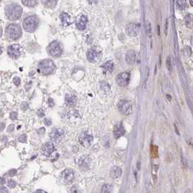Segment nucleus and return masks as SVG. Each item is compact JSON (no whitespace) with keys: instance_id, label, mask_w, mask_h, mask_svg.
I'll use <instances>...</instances> for the list:
<instances>
[{"instance_id":"1","label":"nucleus","mask_w":193,"mask_h":193,"mask_svg":"<svg viewBox=\"0 0 193 193\" xmlns=\"http://www.w3.org/2000/svg\"><path fill=\"white\" fill-rule=\"evenodd\" d=\"M22 7L18 4H10L5 8V15L10 21H16L22 15Z\"/></svg>"},{"instance_id":"2","label":"nucleus","mask_w":193,"mask_h":193,"mask_svg":"<svg viewBox=\"0 0 193 193\" xmlns=\"http://www.w3.org/2000/svg\"><path fill=\"white\" fill-rule=\"evenodd\" d=\"M55 70V65L52 60H44L38 64V72L44 75L52 74Z\"/></svg>"},{"instance_id":"3","label":"nucleus","mask_w":193,"mask_h":193,"mask_svg":"<svg viewBox=\"0 0 193 193\" xmlns=\"http://www.w3.org/2000/svg\"><path fill=\"white\" fill-rule=\"evenodd\" d=\"M38 26V19L37 18V17L34 15L29 16V17L26 18L23 23L24 30L27 32H30V33L35 31Z\"/></svg>"},{"instance_id":"4","label":"nucleus","mask_w":193,"mask_h":193,"mask_svg":"<svg viewBox=\"0 0 193 193\" xmlns=\"http://www.w3.org/2000/svg\"><path fill=\"white\" fill-rule=\"evenodd\" d=\"M21 34H22V31L18 24H10L7 27L6 35L10 39H18L21 36Z\"/></svg>"},{"instance_id":"5","label":"nucleus","mask_w":193,"mask_h":193,"mask_svg":"<svg viewBox=\"0 0 193 193\" xmlns=\"http://www.w3.org/2000/svg\"><path fill=\"white\" fill-rule=\"evenodd\" d=\"M46 50H47V52L54 58L60 57L62 53V46L58 41H53L52 42H51L48 45Z\"/></svg>"},{"instance_id":"6","label":"nucleus","mask_w":193,"mask_h":193,"mask_svg":"<svg viewBox=\"0 0 193 193\" xmlns=\"http://www.w3.org/2000/svg\"><path fill=\"white\" fill-rule=\"evenodd\" d=\"M86 57H87V60L90 62H93V63L98 62L102 57V52L99 49L92 47L87 51Z\"/></svg>"},{"instance_id":"7","label":"nucleus","mask_w":193,"mask_h":193,"mask_svg":"<svg viewBox=\"0 0 193 193\" xmlns=\"http://www.w3.org/2000/svg\"><path fill=\"white\" fill-rule=\"evenodd\" d=\"M118 109L124 115H129L132 113V104L128 100H121L118 103Z\"/></svg>"},{"instance_id":"8","label":"nucleus","mask_w":193,"mask_h":193,"mask_svg":"<svg viewBox=\"0 0 193 193\" xmlns=\"http://www.w3.org/2000/svg\"><path fill=\"white\" fill-rule=\"evenodd\" d=\"M60 180L62 183L65 184H69L74 181L75 178V174L73 170L70 169H66L64 170L60 174Z\"/></svg>"},{"instance_id":"9","label":"nucleus","mask_w":193,"mask_h":193,"mask_svg":"<svg viewBox=\"0 0 193 193\" xmlns=\"http://www.w3.org/2000/svg\"><path fill=\"white\" fill-rule=\"evenodd\" d=\"M131 74L129 72H123L116 77V82L120 86H126L130 82Z\"/></svg>"},{"instance_id":"10","label":"nucleus","mask_w":193,"mask_h":193,"mask_svg":"<svg viewBox=\"0 0 193 193\" xmlns=\"http://www.w3.org/2000/svg\"><path fill=\"white\" fill-rule=\"evenodd\" d=\"M140 31V25L137 23H131L126 26V34L130 36H137Z\"/></svg>"},{"instance_id":"11","label":"nucleus","mask_w":193,"mask_h":193,"mask_svg":"<svg viewBox=\"0 0 193 193\" xmlns=\"http://www.w3.org/2000/svg\"><path fill=\"white\" fill-rule=\"evenodd\" d=\"M8 54L13 58H18L22 53V46L17 44L10 45L7 49Z\"/></svg>"},{"instance_id":"12","label":"nucleus","mask_w":193,"mask_h":193,"mask_svg":"<svg viewBox=\"0 0 193 193\" xmlns=\"http://www.w3.org/2000/svg\"><path fill=\"white\" fill-rule=\"evenodd\" d=\"M78 140L82 146L85 147H89L92 143L93 137L91 134H88L87 132H84L80 135Z\"/></svg>"},{"instance_id":"13","label":"nucleus","mask_w":193,"mask_h":193,"mask_svg":"<svg viewBox=\"0 0 193 193\" xmlns=\"http://www.w3.org/2000/svg\"><path fill=\"white\" fill-rule=\"evenodd\" d=\"M65 132L61 129H54L50 134V139L52 141L56 142H59L64 138Z\"/></svg>"},{"instance_id":"14","label":"nucleus","mask_w":193,"mask_h":193,"mask_svg":"<svg viewBox=\"0 0 193 193\" xmlns=\"http://www.w3.org/2000/svg\"><path fill=\"white\" fill-rule=\"evenodd\" d=\"M88 23V18L85 15H81L77 17L76 21V25L78 30L84 31L86 29Z\"/></svg>"},{"instance_id":"15","label":"nucleus","mask_w":193,"mask_h":193,"mask_svg":"<svg viewBox=\"0 0 193 193\" xmlns=\"http://www.w3.org/2000/svg\"><path fill=\"white\" fill-rule=\"evenodd\" d=\"M42 151L45 156L50 157L54 151V146L52 142H46L44 144L42 147Z\"/></svg>"},{"instance_id":"16","label":"nucleus","mask_w":193,"mask_h":193,"mask_svg":"<svg viewBox=\"0 0 193 193\" xmlns=\"http://www.w3.org/2000/svg\"><path fill=\"white\" fill-rule=\"evenodd\" d=\"M113 134L116 139H118V138L122 137V136L125 134V129L124 127H123L121 122L117 123V124L115 125V127H114Z\"/></svg>"},{"instance_id":"17","label":"nucleus","mask_w":193,"mask_h":193,"mask_svg":"<svg viewBox=\"0 0 193 193\" xmlns=\"http://www.w3.org/2000/svg\"><path fill=\"white\" fill-rule=\"evenodd\" d=\"M137 54L136 52L134 50H129L126 54V62L129 65H133L136 62Z\"/></svg>"},{"instance_id":"18","label":"nucleus","mask_w":193,"mask_h":193,"mask_svg":"<svg viewBox=\"0 0 193 193\" xmlns=\"http://www.w3.org/2000/svg\"><path fill=\"white\" fill-rule=\"evenodd\" d=\"M60 18L61 23L63 26H68L72 23L71 17L68 13H62L60 15Z\"/></svg>"},{"instance_id":"19","label":"nucleus","mask_w":193,"mask_h":193,"mask_svg":"<svg viewBox=\"0 0 193 193\" xmlns=\"http://www.w3.org/2000/svg\"><path fill=\"white\" fill-rule=\"evenodd\" d=\"M122 174V170L120 167L118 166H114L111 168L110 172V177L113 178V179H117V178H119Z\"/></svg>"},{"instance_id":"20","label":"nucleus","mask_w":193,"mask_h":193,"mask_svg":"<svg viewBox=\"0 0 193 193\" xmlns=\"http://www.w3.org/2000/svg\"><path fill=\"white\" fill-rule=\"evenodd\" d=\"M77 98L74 94H67L66 96V102L67 103L68 105L69 106H74L76 103Z\"/></svg>"},{"instance_id":"21","label":"nucleus","mask_w":193,"mask_h":193,"mask_svg":"<svg viewBox=\"0 0 193 193\" xmlns=\"http://www.w3.org/2000/svg\"><path fill=\"white\" fill-rule=\"evenodd\" d=\"M114 67V63L112 61H108V62H105V63L102 65V68L103 70V72L105 74H107V73H110L112 70H113Z\"/></svg>"},{"instance_id":"22","label":"nucleus","mask_w":193,"mask_h":193,"mask_svg":"<svg viewBox=\"0 0 193 193\" xmlns=\"http://www.w3.org/2000/svg\"><path fill=\"white\" fill-rule=\"evenodd\" d=\"M58 0H42V2L44 7L47 8H53L57 5Z\"/></svg>"},{"instance_id":"23","label":"nucleus","mask_w":193,"mask_h":193,"mask_svg":"<svg viewBox=\"0 0 193 193\" xmlns=\"http://www.w3.org/2000/svg\"><path fill=\"white\" fill-rule=\"evenodd\" d=\"M187 5V1L186 0H176V6L179 10H184Z\"/></svg>"},{"instance_id":"24","label":"nucleus","mask_w":193,"mask_h":193,"mask_svg":"<svg viewBox=\"0 0 193 193\" xmlns=\"http://www.w3.org/2000/svg\"><path fill=\"white\" fill-rule=\"evenodd\" d=\"M21 1H22L23 5L26 7H30L36 6L37 4V0H21Z\"/></svg>"},{"instance_id":"25","label":"nucleus","mask_w":193,"mask_h":193,"mask_svg":"<svg viewBox=\"0 0 193 193\" xmlns=\"http://www.w3.org/2000/svg\"><path fill=\"white\" fill-rule=\"evenodd\" d=\"M113 185L112 184H104L102 187V190L101 192H105V193H108V192H111L112 190H113Z\"/></svg>"},{"instance_id":"26","label":"nucleus","mask_w":193,"mask_h":193,"mask_svg":"<svg viewBox=\"0 0 193 193\" xmlns=\"http://www.w3.org/2000/svg\"><path fill=\"white\" fill-rule=\"evenodd\" d=\"M184 22H185L187 27H190V26H192V15L189 14L186 15L185 18H184Z\"/></svg>"},{"instance_id":"27","label":"nucleus","mask_w":193,"mask_h":193,"mask_svg":"<svg viewBox=\"0 0 193 193\" xmlns=\"http://www.w3.org/2000/svg\"><path fill=\"white\" fill-rule=\"evenodd\" d=\"M166 66H167V68L169 70V72L172 71V66H171V61L170 59V57H168L167 60H166Z\"/></svg>"},{"instance_id":"28","label":"nucleus","mask_w":193,"mask_h":193,"mask_svg":"<svg viewBox=\"0 0 193 193\" xmlns=\"http://www.w3.org/2000/svg\"><path fill=\"white\" fill-rule=\"evenodd\" d=\"M7 185L10 188H15L16 187V182L13 179H10L7 182Z\"/></svg>"},{"instance_id":"29","label":"nucleus","mask_w":193,"mask_h":193,"mask_svg":"<svg viewBox=\"0 0 193 193\" xmlns=\"http://www.w3.org/2000/svg\"><path fill=\"white\" fill-rule=\"evenodd\" d=\"M70 192H75V193H78V192H81L79 190H78V187L77 185H73L70 188Z\"/></svg>"},{"instance_id":"30","label":"nucleus","mask_w":193,"mask_h":193,"mask_svg":"<svg viewBox=\"0 0 193 193\" xmlns=\"http://www.w3.org/2000/svg\"><path fill=\"white\" fill-rule=\"evenodd\" d=\"M13 83L16 85V86H19L21 84V78L19 77H15L13 78Z\"/></svg>"},{"instance_id":"31","label":"nucleus","mask_w":193,"mask_h":193,"mask_svg":"<svg viewBox=\"0 0 193 193\" xmlns=\"http://www.w3.org/2000/svg\"><path fill=\"white\" fill-rule=\"evenodd\" d=\"M29 108V104L27 103V102H22V104H21V109H22L23 110H26L27 109Z\"/></svg>"},{"instance_id":"32","label":"nucleus","mask_w":193,"mask_h":193,"mask_svg":"<svg viewBox=\"0 0 193 193\" xmlns=\"http://www.w3.org/2000/svg\"><path fill=\"white\" fill-rule=\"evenodd\" d=\"M17 117H18V114L15 112H13L10 113V118L12 120H16L17 119Z\"/></svg>"},{"instance_id":"33","label":"nucleus","mask_w":193,"mask_h":193,"mask_svg":"<svg viewBox=\"0 0 193 193\" xmlns=\"http://www.w3.org/2000/svg\"><path fill=\"white\" fill-rule=\"evenodd\" d=\"M19 141L21 142H26V136L25 134H23L19 137Z\"/></svg>"},{"instance_id":"34","label":"nucleus","mask_w":193,"mask_h":193,"mask_svg":"<svg viewBox=\"0 0 193 193\" xmlns=\"http://www.w3.org/2000/svg\"><path fill=\"white\" fill-rule=\"evenodd\" d=\"M16 172H17V171L15 169H11L8 172V175L10 176H13L14 175H15Z\"/></svg>"},{"instance_id":"35","label":"nucleus","mask_w":193,"mask_h":193,"mask_svg":"<svg viewBox=\"0 0 193 193\" xmlns=\"http://www.w3.org/2000/svg\"><path fill=\"white\" fill-rule=\"evenodd\" d=\"M37 114H38V115L39 117H43L44 115V110H42V109H40V110H38V112H37Z\"/></svg>"},{"instance_id":"36","label":"nucleus","mask_w":193,"mask_h":193,"mask_svg":"<svg viewBox=\"0 0 193 193\" xmlns=\"http://www.w3.org/2000/svg\"><path fill=\"white\" fill-rule=\"evenodd\" d=\"M44 123L46 125V126H50V125H51V123H52L51 120H50V118H45Z\"/></svg>"},{"instance_id":"37","label":"nucleus","mask_w":193,"mask_h":193,"mask_svg":"<svg viewBox=\"0 0 193 193\" xmlns=\"http://www.w3.org/2000/svg\"><path fill=\"white\" fill-rule=\"evenodd\" d=\"M13 130H14V125L11 124V125H10V126H8V128H7L8 132H9V133L12 132V131H13Z\"/></svg>"},{"instance_id":"38","label":"nucleus","mask_w":193,"mask_h":193,"mask_svg":"<svg viewBox=\"0 0 193 193\" xmlns=\"http://www.w3.org/2000/svg\"><path fill=\"white\" fill-rule=\"evenodd\" d=\"M182 163H183V165L184 166H187V160H186V158H184V157L182 156Z\"/></svg>"},{"instance_id":"39","label":"nucleus","mask_w":193,"mask_h":193,"mask_svg":"<svg viewBox=\"0 0 193 193\" xmlns=\"http://www.w3.org/2000/svg\"><path fill=\"white\" fill-rule=\"evenodd\" d=\"M147 33H148L149 36L151 35V26H150V23H148L147 25Z\"/></svg>"},{"instance_id":"40","label":"nucleus","mask_w":193,"mask_h":193,"mask_svg":"<svg viewBox=\"0 0 193 193\" xmlns=\"http://www.w3.org/2000/svg\"><path fill=\"white\" fill-rule=\"evenodd\" d=\"M5 183H6V180H5V178L0 177V184H1V185H3Z\"/></svg>"},{"instance_id":"41","label":"nucleus","mask_w":193,"mask_h":193,"mask_svg":"<svg viewBox=\"0 0 193 193\" xmlns=\"http://www.w3.org/2000/svg\"><path fill=\"white\" fill-rule=\"evenodd\" d=\"M0 192H9V191H8L7 190L5 187H0Z\"/></svg>"},{"instance_id":"42","label":"nucleus","mask_w":193,"mask_h":193,"mask_svg":"<svg viewBox=\"0 0 193 193\" xmlns=\"http://www.w3.org/2000/svg\"><path fill=\"white\" fill-rule=\"evenodd\" d=\"M5 128V123H0V131H3Z\"/></svg>"},{"instance_id":"43","label":"nucleus","mask_w":193,"mask_h":193,"mask_svg":"<svg viewBox=\"0 0 193 193\" xmlns=\"http://www.w3.org/2000/svg\"><path fill=\"white\" fill-rule=\"evenodd\" d=\"M49 103H50V105L51 106V107L54 105V102H53L52 99H49Z\"/></svg>"},{"instance_id":"44","label":"nucleus","mask_w":193,"mask_h":193,"mask_svg":"<svg viewBox=\"0 0 193 193\" xmlns=\"http://www.w3.org/2000/svg\"><path fill=\"white\" fill-rule=\"evenodd\" d=\"M92 2H93V3H95V2H97V0H89V3L91 4Z\"/></svg>"},{"instance_id":"45","label":"nucleus","mask_w":193,"mask_h":193,"mask_svg":"<svg viewBox=\"0 0 193 193\" xmlns=\"http://www.w3.org/2000/svg\"><path fill=\"white\" fill-rule=\"evenodd\" d=\"M2 27L0 26V37L2 36Z\"/></svg>"},{"instance_id":"46","label":"nucleus","mask_w":193,"mask_h":193,"mask_svg":"<svg viewBox=\"0 0 193 193\" xmlns=\"http://www.w3.org/2000/svg\"><path fill=\"white\" fill-rule=\"evenodd\" d=\"M166 97H167V98H168V100L171 101V97H169V94H167V95H166Z\"/></svg>"},{"instance_id":"47","label":"nucleus","mask_w":193,"mask_h":193,"mask_svg":"<svg viewBox=\"0 0 193 193\" xmlns=\"http://www.w3.org/2000/svg\"><path fill=\"white\" fill-rule=\"evenodd\" d=\"M36 192H46L44 191V190H37Z\"/></svg>"},{"instance_id":"48","label":"nucleus","mask_w":193,"mask_h":193,"mask_svg":"<svg viewBox=\"0 0 193 193\" xmlns=\"http://www.w3.org/2000/svg\"><path fill=\"white\" fill-rule=\"evenodd\" d=\"M2 47L0 46V54H2Z\"/></svg>"},{"instance_id":"49","label":"nucleus","mask_w":193,"mask_h":193,"mask_svg":"<svg viewBox=\"0 0 193 193\" xmlns=\"http://www.w3.org/2000/svg\"><path fill=\"white\" fill-rule=\"evenodd\" d=\"M190 3H191V5L192 6L193 5V3H192V0H190Z\"/></svg>"},{"instance_id":"50","label":"nucleus","mask_w":193,"mask_h":193,"mask_svg":"<svg viewBox=\"0 0 193 193\" xmlns=\"http://www.w3.org/2000/svg\"><path fill=\"white\" fill-rule=\"evenodd\" d=\"M1 1H2V0H0V2H1Z\"/></svg>"}]
</instances>
